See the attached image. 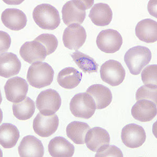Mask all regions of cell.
<instances>
[{"instance_id": "cell-1", "label": "cell", "mask_w": 157, "mask_h": 157, "mask_svg": "<svg viewBox=\"0 0 157 157\" xmlns=\"http://www.w3.org/2000/svg\"><path fill=\"white\" fill-rule=\"evenodd\" d=\"M33 17L41 29L54 30L60 24V17L58 10L49 4H41L33 12Z\"/></svg>"}, {"instance_id": "cell-2", "label": "cell", "mask_w": 157, "mask_h": 157, "mask_svg": "<svg viewBox=\"0 0 157 157\" xmlns=\"http://www.w3.org/2000/svg\"><path fill=\"white\" fill-rule=\"evenodd\" d=\"M54 71L48 63L37 62L29 68L27 79L33 87L41 89L50 86L54 80Z\"/></svg>"}, {"instance_id": "cell-3", "label": "cell", "mask_w": 157, "mask_h": 157, "mask_svg": "<svg viewBox=\"0 0 157 157\" xmlns=\"http://www.w3.org/2000/svg\"><path fill=\"white\" fill-rule=\"evenodd\" d=\"M152 54L146 47L137 46L129 49L125 55L124 61L130 73L138 75L151 60Z\"/></svg>"}, {"instance_id": "cell-4", "label": "cell", "mask_w": 157, "mask_h": 157, "mask_svg": "<svg viewBox=\"0 0 157 157\" xmlns=\"http://www.w3.org/2000/svg\"><path fill=\"white\" fill-rule=\"evenodd\" d=\"M93 1H69L62 9L63 20L66 25L81 24L86 17V11L92 6Z\"/></svg>"}, {"instance_id": "cell-5", "label": "cell", "mask_w": 157, "mask_h": 157, "mask_svg": "<svg viewBox=\"0 0 157 157\" xmlns=\"http://www.w3.org/2000/svg\"><path fill=\"white\" fill-rule=\"evenodd\" d=\"M72 114L77 117L89 119L96 110L94 100L88 93H80L75 95L70 103Z\"/></svg>"}, {"instance_id": "cell-6", "label": "cell", "mask_w": 157, "mask_h": 157, "mask_svg": "<svg viewBox=\"0 0 157 157\" xmlns=\"http://www.w3.org/2000/svg\"><path fill=\"white\" fill-rule=\"evenodd\" d=\"M61 105V98L57 91L47 89L41 91L36 99V106L44 115H51L57 112Z\"/></svg>"}, {"instance_id": "cell-7", "label": "cell", "mask_w": 157, "mask_h": 157, "mask_svg": "<svg viewBox=\"0 0 157 157\" xmlns=\"http://www.w3.org/2000/svg\"><path fill=\"white\" fill-rule=\"evenodd\" d=\"M125 70L117 61L109 60L101 67L100 75L102 80L112 86H119L125 78Z\"/></svg>"}, {"instance_id": "cell-8", "label": "cell", "mask_w": 157, "mask_h": 157, "mask_svg": "<svg viewBox=\"0 0 157 157\" xmlns=\"http://www.w3.org/2000/svg\"><path fill=\"white\" fill-rule=\"evenodd\" d=\"M96 42L101 51L107 54H113L121 48L123 38L117 30L108 29L102 30L98 34Z\"/></svg>"}, {"instance_id": "cell-9", "label": "cell", "mask_w": 157, "mask_h": 157, "mask_svg": "<svg viewBox=\"0 0 157 157\" xmlns=\"http://www.w3.org/2000/svg\"><path fill=\"white\" fill-rule=\"evenodd\" d=\"M4 89L7 100L14 103H17L26 98L29 84L24 78L14 77L7 81Z\"/></svg>"}, {"instance_id": "cell-10", "label": "cell", "mask_w": 157, "mask_h": 157, "mask_svg": "<svg viewBox=\"0 0 157 157\" xmlns=\"http://www.w3.org/2000/svg\"><path fill=\"white\" fill-rule=\"evenodd\" d=\"M86 29L78 24H72L65 29L63 40L64 46L70 50H77L84 45L86 39Z\"/></svg>"}, {"instance_id": "cell-11", "label": "cell", "mask_w": 157, "mask_h": 157, "mask_svg": "<svg viewBox=\"0 0 157 157\" xmlns=\"http://www.w3.org/2000/svg\"><path fill=\"white\" fill-rule=\"evenodd\" d=\"M59 118L57 115H44L38 114L33 121V129L35 133L41 137H48L57 130Z\"/></svg>"}, {"instance_id": "cell-12", "label": "cell", "mask_w": 157, "mask_h": 157, "mask_svg": "<svg viewBox=\"0 0 157 157\" xmlns=\"http://www.w3.org/2000/svg\"><path fill=\"white\" fill-rule=\"evenodd\" d=\"M121 140L127 147L137 148L141 146L146 139L145 129L141 126L136 124L126 125L122 129Z\"/></svg>"}, {"instance_id": "cell-13", "label": "cell", "mask_w": 157, "mask_h": 157, "mask_svg": "<svg viewBox=\"0 0 157 157\" xmlns=\"http://www.w3.org/2000/svg\"><path fill=\"white\" fill-rule=\"evenodd\" d=\"M20 54L24 61L32 64L44 60L47 56V50L41 43L34 40L24 43L20 48Z\"/></svg>"}, {"instance_id": "cell-14", "label": "cell", "mask_w": 157, "mask_h": 157, "mask_svg": "<svg viewBox=\"0 0 157 157\" xmlns=\"http://www.w3.org/2000/svg\"><path fill=\"white\" fill-rule=\"evenodd\" d=\"M110 140L109 132L105 129L101 127H94L87 132L85 143L90 150L98 152L109 146Z\"/></svg>"}, {"instance_id": "cell-15", "label": "cell", "mask_w": 157, "mask_h": 157, "mask_svg": "<svg viewBox=\"0 0 157 157\" xmlns=\"http://www.w3.org/2000/svg\"><path fill=\"white\" fill-rule=\"evenodd\" d=\"M1 20L5 26L11 30L18 31L27 24V17L23 11L14 8L5 10L1 15Z\"/></svg>"}, {"instance_id": "cell-16", "label": "cell", "mask_w": 157, "mask_h": 157, "mask_svg": "<svg viewBox=\"0 0 157 157\" xmlns=\"http://www.w3.org/2000/svg\"><path fill=\"white\" fill-rule=\"evenodd\" d=\"M132 115L135 120L148 122L157 115V104L150 100H138L132 109Z\"/></svg>"}, {"instance_id": "cell-17", "label": "cell", "mask_w": 157, "mask_h": 157, "mask_svg": "<svg viewBox=\"0 0 157 157\" xmlns=\"http://www.w3.org/2000/svg\"><path fill=\"white\" fill-rule=\"evenodd\" d=\"M18 153L21 157H43L44 147L39 139L32 135L25 136L20 143Z\"/></svg>"}, {"instance_id": "cell-18", "label": "cell", "mask_w": 157, "mask_h": 157, "mask_svg": "<svg viewBox=\"0 0 157 157\" xmlns=\"http://www.w3.org/2000/svg\"><path fill=\"white\" fill-rule=\"evenodd\" d=\"M21 64L17 56L12 52L1 54L0 75L9 78L18 75L21 69Z\"/></svg>"}, {"instance_id": "cell-19", "label": "cell", "mask_w": 157, "mask_h": 157, "mask_svg": "<svg viewBox=\"0 0 157 157\" xmlns=\"http://www.w3.org/2000/svg\"><path fill=\"white\" fill-rule=\"evenodd\" d=\"M138 39L147 43H155L157 40V22L150 18L141 20L135 28Z\"/></svg>"}, {"instance_id": "cell-20", "label": "cell", "mask_w": 157, "mask_h": 157, "mask_svg": "<svg viewBox=\"0 0 157 157\" xmlns=\"http://www.w3.org/2000/svg\"><path fill=\"white\" fill-rule=\"evenodd\" d=\"M94 100L96 109H105L112 101V93L111 90L102 84H93L86 90Z\"/></svg>"}, {"instance_id": "cell-21", "label": "cell", "mask_w": 157, "mask_h": 157, "mask_svg": "<svg viewBox=\"0 0 157 157\" xmlns=\"http://www.w3.org/2000/svg\"><path fill=\"white\" fill-rule=\"evenodd\" d=\"M48 148L49 154L54 157H71L75 150V146L62 137L52 138L49 143Z\"/></svg>"}, {"instance_id": "cell-22", "label": "cell", "mask_w": 157, "mask_h": 157, "mask_svg": "<svg viewBox=\"0 0 157 157\" xmlns=\"http://www.w3.org/2000/svg\"><path fill=\"white\" fill-rule=\"evenodd\" d=\"M89 16L95 25L105 26L111 23L112 20V10L107 4H95L92 7Z\"/></svg>"}, {"instance_id": "cell-23", "label": "cell", "mask_w": 157, "mask_h": 157, "mask_svg": "<svg viewBox=\"0 0 157 157\" xmlns=\"http://www.w3.org/2000/svg\"><path fill=\"white\" fill-rule=\"evenodd\" d=\"M82 78V72L75 68L68 67L59 72L57 81L61 87L67 89H72L80 84Z\"/></svg>"}, {"instance_id": "cell-24", "label": "cell", "mask_w": 157, "mask_h": 157, "mask_svg": "<svg viewBox=\"0 0 157 157\" xmlns=\"http://www.w3.org/2000/svg\"><path fill=\"white\" fill-rule=\"evenodd\" d=\"M20 137V132L15 125L10 123L1 125L0 144L4 148L9 149L15 146Z\"/></svg>"}, {"instance_id": "cell-25", "label": "cell", "mask_w": 157, "mask_h": 157, "mask_svg": "<svg viewBox=\"0 0 157 157\" xmlns=\"http://www.w3.org/2000/svg\"><path fill=\"white\" fill-rule=\"evenodd\" d=\"M90 129L89 125L86 123L72 121L67 127V135L75 144L82 145L85 144L86 135Z\"/></svg>"}, {"instance_id": "cell-26", "label": "cell", "mask_w": 157, "mask_h": 157, "mask_svg": "<svg viewBox=\"0 0 157 157\" xmlns=\"http://www.w3.org/2000/svg\"><path fill=\"white\" fill-rule=\"evenodd\" d=\"M13 114L21 121L30 119L35 112V104L33 100L26 97L25 100L17 103L13 104L12 106Z\"/></svg>"}, {"instance_id": "cell-27", "label": "cell", "mask_w": 157, "mask_h": 157, "mask_svg": "<svg viewBox=\"0 0 157 157\" xmlns=\"http://www.w3.org/2000/svg\"><path fill=\"white\" fill-rule=\"evenodd\" d=\"M71 56L78 68L84 73H91L98 72V64L94 59L89 56L86 55L78 50L73 52Z\"/></svg>"}, {"instance_id": "cell-28", "label": "cell", "mask_w": 157, "mask_h": 157, "mask_svg": "<svg viewBox=\"0 0 157 157\" xmlns=\"http://www.w3.org/2000/svg\"><path fill=\"white\" fill-rule=\"evenodd\" d=\"M157 86L148 84L142 86L137 90L136 93L137 101L140 100H150L157 104Z\"/></svg>"}, {"instance_id": "cell-29", "label": "cell", "mask_w": 157, "mask_h": 157, "mask_svg": "<svg viewBox=\"0 0 157 157\" xmlns=\"http://www.w3.org/2000/svg\"><path fill=\"white\" fill-rule=\"evenodd\" d=\"M34 40L41 43L46 47L47 50V56L55 52L58 45L57 38L53 34H41L34 39Z\"/></svg>"}, {"instance_id": "cell-30", "label": "cell", "mask_w": 157, "mask_h": 157, "mask_svg": "<svg viewBox=\"0 0 157 157\" xmlns=\"http://www.w3.org/2000/svg\"><path fill=\"white\" fill-rule=\"evenodd\" d=\"M157 65L151 64L143 70L141 72V80L145 85H156L157 83Z\"/></svg>"}, {"instance_id": "cell-31", "label": "cell", "mask_w": 157, "mask_h": 157, "mask_svg": "<svg viewBox=\"0 0 157 157\" xmlns=\"http://www.w3.org/2000/svg\"><path fill=\"white\" fill-rule=\"evenodd\" d=\"M96 157H123V154L120 148L115 146L109 145L103 149L97 152L95 155Z\"/></svg>"}, {"instance_id": "cell-32", "label": "cell", "mask_w": 157, "mask_h": 157, "mask_svg": "<svg viewBox=\"0 0 157 157\" xmlns=\"http://www.w3.org/2000/svg\"><path fill=\"white\" fill-rule=\"evenodd\" d=\"M1 53L6 52L9 49L11 39L9 35L3 31H1Z\"/></svg>"}]
</instances>
